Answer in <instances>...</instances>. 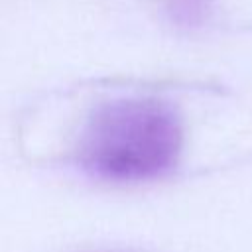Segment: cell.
I'll use <instances>...</instances> for the list:
<instances>
[{
    "mask_svg": "<svg viewBox=\"0 0 252 252\" xmlns=\"http://www.w3.org/2000/svg\"><path fill=\"white\" fill-rule=\"evenodd\" d=\"M252 116L238 94L207 85L93 81L37 100L20 124L22 152L102 183H148L207 167L205 124Z\"/></svg>",
    "mask_w": 252,
    "mask_h": 252,
    "instance_id": "obj_1",
    "label": "cell"
},
{
    "mask_svg": "<svg viewBox=\"0 0 252 252\" xmlns=\"http://www.w3.org/2000/svg\"><path fill=\"white\" fill-rule=\"evenodd\" d=\"M154 4L177 30L197 32L215 26V0H154Z\"/></svg>",
    "mask_w": 252,
    "mask_h": 252,
    "instance_id": "obj_2",
    "label": "cell"
}]
</instances>
